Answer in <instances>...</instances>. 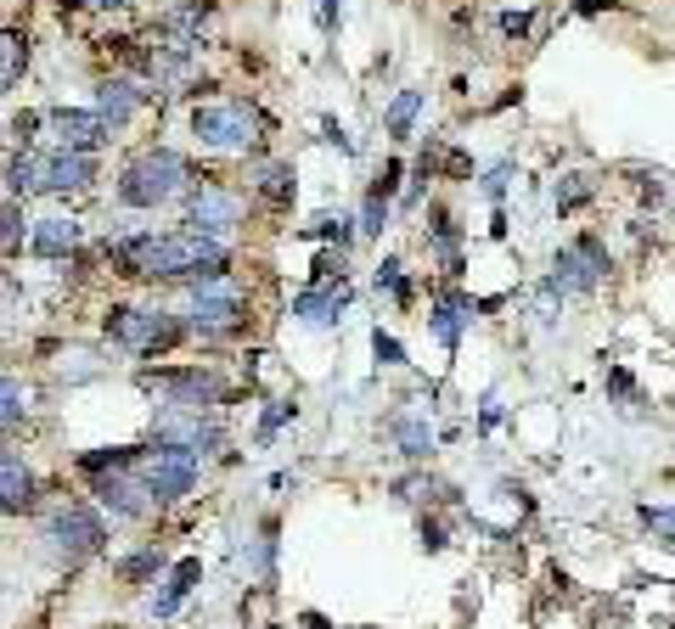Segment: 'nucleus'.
<instances>
[{
  "label": "nucleus",
  "mask_w": 675,
  "mask_h": 629,
  "mask_svg": "<svg viewBox=\"0 0 675 629\" xmlns=\"http://www.w3.org/2000/svg\"><path fill=\"white\" fill-rule=\"evenodd\" d=\"M108 258L119 264V276L135 282H225L231 276V253L220 236L203 231H135L108 242Z\"/></svg>",
  "instance_id": "f257e3e1"
},
{
  "label": "nucleus",
  "mask_w": 675,
  "mask_h": 629,
  "mask_svg": "<svg viewBox=\"0 0 675 629\" xmlns=\"http://www.w3.org/2000/svg\"><path fill=\"white\" fill-rule=\"evenodd\" d=\"M119 203L124 209H163V203H175L192 192V169L175 146H147L135 152L124 169H119Z\"/></svg>",
  "instance_id": "f03ea898"
},
{
  "label": "nucleus",
  "mask_w": 675,
  "mask_h": 629,
  "mask_svg": "<svg viewBox=\"0 0 675 629\" xmlns=\"http://www.w3.org/2000/svg\"><path fill=\"white\" fill-rule=\"evenodd\" d=\"M40 539H46V551L57 562H84V557H102L108 551V517L91 511V506H57L46 523H40Z\"/></svg>",
  "instance_id": "7ed1b4c3"
},
{
  "label": "nucleus",
  "mask_w": 675,
  "mask_h": 629,
  "mask_svg": "<svg viewBox=\"0 0 675 629\" xmlns=\"http://www.w3.org/2000/svg\"><path fill=\"white\" fill-rule=\"evenodd\" d=\"M102 332H108V343H113V348H124V354L147 359V354H158V348H169V343H181V337H187V321H175L169 310L113 304V310H108V321H102Z\"/></svg>",
  "instance_id": "20e7f679"
},
{
  "label": "nucleus",
  "mask_w": 675,
  "mask_h": 629,
  "mask_svg": "<svg viewBox=\"0 0 675 629\" xmlns=\"http://www.w3.org/2000/svg\"><path fill=\"white\" fill-rule=\"evenodd\" d=\"M198 473H203V456H192V449H181V444H152V449H141V478H147L152 506L187 500L198 489Z\"/></svg>",
  "instance_id": "39448f33"
},
{
  "label": "nucleus",
  "mask_w": 675,
  "mask_h": 629,
  "mask_svg": "<svg viewBox=\"0 0 675 629\" xmlns=\"http://www.w3.org/2000/svg\"><path fill=\"white\" fill-rule=\"evenodd\" d=\"M260 130H265V119L248 102H209V108L192 113V135L209 152H248L253 141H260Z\"/></svg>",
  "instance_id": "423d86ee"
},
{
  "label": "nucleus",
  "mask_w": 675,
  "mask_h": 629,
  "mask_svg": "<svg viewBox=\"0 0 675 629\" xmlns=\"http://www.w3.org/2000/svg\"><path fill=\"white\" fill-rule=\"evenodd\" d=\"M147 388L163 399V410H192V416H209L225 405V383L220 372H203V366H175V372H158L147 377Z\"/></svg>",
  "instance_id": "0eeeda50"
},
{
  "label": "nucleus",
  "mask_w": 675,
  "mask_h": 629,
  "mask_svg": "<svg viewBox=\"0 0 675 629\" xmlns=\"http://www.w3.org/2000/svg\"><path fill=\"white\" fill-rule=\"evenodd\" d=\"M603 276H608V253H603L597 236H580V242L557 247V258H552V287L557 293H597Z\"/></svg>",
  "instance_id": "6e6552de"
},
{
  "label": "nucleus",
  "mask_w": 675,
  "mask_h": 629,
  "mask_svg": "<svg viewBox=\"0 0 675 629\" xmlns=\"http://www.w3.org/2000/svg\"><path fill=\"white\" fill-rule=\"evenodd\" d=\"M91 495H97L113 517H124V523H141V517H152V511H158V506H152V495H147L141 461L113 467V473H97V478H91Z\"/></svg>",
  "instance_id": "1a4fd4ad"
},
{
  "label": "nucleus",
  "mask_w": 675,
  "mask_h": 629,
  "mask_svg": "<svg viewBox=\"0 0 675 629\" xmlns=\"http://www.w3.org/2000/svg\"><path fill=\"white\" fill-rule=\"evenodd\" d=\"M242 315H248V304L231 287H198L192 304H187V332H198V337H231L242 326Z\"/></svg>",
  "instance_id": "9d476101"
},
{
  "label": "nucleus",
  "mask_w": 675,
  "mask_h": 629,
  "mask_svg": "<svg viewBox=\"0 0 675 629\" xmlns=\"http://www.w3.org/2000/svg\"><path fill=\"white\" fill-rule=\"evenodd\" d=\"M51 119V130H57V141L68 146V152H102L108 141H113V130H108V119L97 113V108H51L46 113Z\"/></svg>",
  "instance_id": "9b49d317"
},
{
  "label": "nucleus",
  "mask_w": 675,
  "mask_h": 629,
  "mask_svg": "<svg viewBox=\"0 0 675 629\" xmlns=\"http://www.w3.org/2000/svg\"><path fill=\"white\" fill-rule=\"evenodd\" d=\"M187 225L203 231V236H225V231L242 225V197L225 192V186H203V192H192V203H187Z\"/></svg>",
  "instance_id": "f8f14e48"
},
{
  "label": "nucleus",
  "mask_w": 675,
  "mask_h": 629,
  "mask_svg": "<svg viewBox=\"0 0 675 629\" xmlns=\"http://www.w3.org/2000/svg\"><path fill=\"white\" fill-rule=\"evenodd\" d=\"M350 282L338 276V282H315V287H304L299 298H293V321H304V326H332V321H344V310H350Z\"/></svg>",
  "instance_id": "ddd939ff"
},
{
  "label": "nucleus",
  "mask_w": 675,
  "mask_h": 629,
  "mask_svg": "<svg viewBox=\"0 0 675 629\" xmlns=\"http://www.w3.org/2000/svg\"><path fill=\"white\" fill-rule=\"evenodd\" d=\"M97 186V158L91 152H46V192L51 197H68V192H91Z\"/></svg>",
  "instance_id": "4468645a"
},
{
  "label": "nucleus",
  "mask_w": 675,
  "mask_h": 629,
  "mask_svg": "<svg viewBox=\"0 0 675 629\" xmlns=\"http://www.w3.org/2000/svg\"><path fill=\"white\" fill-rule=\"evenodd\" d=\"M141 102H147V90L135 84V79H124V73H113V79H102L97 84V113L108 119V130L119 135L135 113H141Z\"/></svg>",
  "instance_id": "2eb2a0df"
},
{
  "label": "nucleus",
  "mask_w": 675,
  "mask_h": 629,
  "mask_svg": "<svg viewBox=\"0 0 675 629\" xmlns=\"http://www.w3.org/2000/svg\"><path fill=\"white\" fill-rule=\"evenodd\" d=\"M34 467L23 456H12V449H0V511L7 517H23L34 506Z\"/></svg>",
  "instance_id": "dca6fc26"
},
{
  "label": "nucleus",
  "mask_w": 675,
  "mask_h": 629,
  "mask_svg": "<svg viewBox=\"0 0 675 629\" xmlns=\"http://www.w3.org/2000/svg\"><path fill=\"white\" fill-rule=\"evenodd\" d=\"M198 579H203V562H198V557H181L175 568L163 574L158 596H152V618H175V612H181V601L198 590Z\"/></svg>",
  "instance_id": "f3484780"
},
{
  "label": "nucleus",
  "mask_w": 675,
  "mask_h": 629,
  "mask_svg": "<svg viewBox=\"0 0 675 629\" xmlns=\"http://www.w3.org/2000/svg\"><path fill=\"white\" fill-rule=\"evenodd\" d=\"M73 247H79V220L51 214V220H34L29 225V253L34 258H68Z\"/></svg>",
  "instance_id": "a211bd4d"
},
{
  "label": "nucleus",
  "mask_w": 675,
  "mask_h": 629,
  "mask_svg": "<svg viewBox=\"0 0 675 629\" xmlns=\"http://www.w3.org/2000/svg\"><path fill=\"white\" fill-rule=\"evenodd\" d=\"M253 192H260L265 203H276V209H288V203L299 197V174H293V163H288V158L260 163V169H253Z\"/></svg>",
  "instance_id": "6ab92c4d"
},
{
  "label": "nucleus",
  "mask_w": 675,
  "mask_h": 629,
  "mask_svg": "<svg viewBox=\"0 0 675 629\" xmlns=\"http://www.w3.org/2000/svg\"><path fill=\"white\" fill-rule=\"evenodd\" d=\"M467 326H473V298H440L434 315H429V332H434L445 348H456Z\"/></svg>",
  "instance_id": "aec40b11"
},
{
  "label": "nucleus",
  "mask_w": 675,
  "mask_h": 629,
  "mask_svg": "<svg viewBox=\"0 0 675 629\" xmlns=\"http://www.w3.org/2000/svg\"><path fill=\"white\" fill-rule=\"evenodd\" d=\"M29 34L23 29H0V97H7L12 84H23V73H29Z\"/></svg>",
  "instance_id": "412c9836"
},
{
  "label": "nucleus",
  "mask_w": 675,
  "mask_h": 629,
  "mask_svg": "<svg viewBox=\"0 0 675 629\" xmlns=\"http://www.w3.org/2000/svg\"><path fill=\"white\" fill-rule=\"evenodd\" d=\"M7 192L12 197H40L46 192V152H18L12 163H7Z\"/></svg>",
  "instance_id": "4be33fe9"
},
{
  "label": "nucleus",
  "mask_w": 675,
  "mask_h": 629,
  "mask_svg": "<svg viewBox=\"0 0 675 629\" xmlns=\"http://www.w3.org/2000/svg\"><path fill=\"white\" fill-rule=\"evenodd\" d=\"M158 574H163V551H158V546H141V551H130V557H119V562H113V579H119L124 590L158 585Z\"/></svg>",
  "instance_id": "5701e85b"
},
{
  "label": "nucleus",
  "mask_w": 675,
  "mask_h": 629,
  "mask_svg": "<svg viewBox=\"0 0 675 629\" xmlns=\"http://www.w3.org/2000/svg\"><path fill=\"white\" fill-rule=\"evenodd\" d=\"M389 433H394V444H400L405 461H429L434 456V427L422 422V416H394Z\"/></svg>",
  "instance_id": "b1692460"
},
{
  "label": "nucleus",
  "mask_w": 675,
  "mask_h": 629,
  "mask_svg": "<svg viewBox=\"0 0 675 629\" xmlns=\"http://www.w3.org/2000/svg\"><path fill=\"white\" fill-rule=\"evenodd\" d=\"M29 225H34V220H23V203H18V197L0 203V258L29 247Z\"/></svg>",
  "instance_id": "393cba45"
},
{
  "label": "nucleus",
  "mask_w": 675,
  "mask_h": 629,
  "mask_svg": "<svg viewBox=\"0 0 675 629\" xmlns=\"http://www.w3.org/2000/svg\"><path fill=\"white\" fill-rule=\"evenodd\" d=\"M29 422V388L18 377H0V433H12Z\"/></svg>",
  "instance_id": "a878e982"
},
{
  "label": "nucleus",
  "mask_w": 675,
  "mask_h": 629,
  "mask_svg": "<svg viewBox=\"0 0 675 629\" xmlns=\"http://www.w3.org/2000/svg\"><path fill=\"white\" fill-rule=\"evenodd\" d=\"M416 113H422V90H400V97L389 102V113H383L389 135H394V141H405V135L416 130Z\"/></svg>",
  "instance_id": "bb28decb"
},
{
  "label": "nucleus",
  "mask_w": 675,
  "mask_h": 629,
  "mask_svg": "<svg viewBox=\"0 0 675 629\" xmlns=\"http://www.w3.org/2000/svg\"><path fill=\"white\" fill-rule=\"evenodd\" d=\"M389 214H394V209H389V197L366 192V203H361V220H355V231H361V236H383V231H389Z\"/></svg>",
  "instance_id": "cd10ccee"
},
{
  "label": "nucleus",
  "mask_w": 675,
  "mask_h": 629,
  "mask_svg": "<svg viewBox=\"0 0 675 629\" xmlns=\"http://www.w3.org/2000/svg\"><path fill=\"white\" fill-rule=\"evenodd\" d=\"M636 517H642V528H647L653 539H664V546H675V506H642Z\"/></svg>",
  "instance_id": "c85d7f7f"
},
{
  "label": "nucleus",
  "mask_w": 675,
  "mask_h": 629,
  "mask_svg": "<svg viewBox=\"0 0 675 629\" xmlns=\"http://www.w3.org/2000/svg\"><path fill=\"white\" fill-rule=\"evenodd\" d=\"M377 287H383V293H394L400 304L411 298V282H405V264H400V258H383V264H377Z\"/></svg>",
  "instance_id": "c756f323"
},
{
  "label": "nucleus",
  "mask_w": 675,
  "mask_h": 629,
  "mask_svg": "<svg viewBox=\"0 0 675 629\" xmlns=\"http://www.w3.org/2000/svg\"><path fill=\"white\" fill-rule=\"evenodd\" d=\"M293 416H299V405H293V399H271V410H265V422H260V444H271V438H276Z\"/></svg>",
  "instance_id": "7c9ffc66"
},
{
  "label": "nucleus",
  "mask_w": 675,
  "mask_h": 629,
  "mask_svg": "<svg viewBox=\"0 0 675 629\" xmlns=\"http://www.w3.org/2000/svg\"><path fill=\"white\" fill-rule=\"evenodd\" d=\"M372 354H377V366H405V348H400V337H389L383 326L372 332Z\"/></svg>",
  "instance_id": "2f4dec72"
},
{
  "label": "nucleus",
  "mask_w": 675,
  "mask_h": 629,
  "mask_svg": "<svg viewBox=\"0 0 675 629\" xmlns=\"http://www.w3.org/2000/svg\"><path fill=\"white\" fill-rule=\"evenodd\" d=\"M350 225H355L350 214H338V220H321L310 236H326V242H338V247H350V242H355V231H350Z\"/></svg>",
  "instance_id": "473e14b6"
},
{
  "label": "nucleus",
  "mask_w": 675,
  "mask_h": 629,
  "mask_svg": "<svg viewBox=\"0 0 675 629\" xmlns=\"http://www.w3.org/2000/svg\"><path fill=\"white\" fill-rule=\"evenodd\" d=\"M400 180H405V163L389 158V163L377 169V180H372V192H377V197H394V192H400Z\"/></svg>",
  "instance_id": "72a5a7b5"
},
{
  "label": "nucleus",
  "mask_w": 675,
  "mask_h": 629,
  "mask_svg": "<svg viewBox=\"0 0 675 629\" xmlns=\"http://www.w3.org/2000/svg\"><path fill=\"white\" fill-rule=\"evenodd\" d=\"M591 197V186H585V174H568V186H557V209H580Z\"/></svg>",
  "instance_id": "f704fd0d"
},
{
  "label": "nucleus",
  "mask_w": 675,
  "mask_h": 629,
  "mask_svg": "<svg viewBox=\"0 0 675 629\" xmlns=\"http://www.w3.org/2000/svg\"><path fill=\"white\" fill-rule=\"evenodd\" d=\"M338 18H344V0H315V29H321V34H332Z\"/></svg>",
  "instance_id": "c9c22d12"
},
{
  "label": "nucleus",
  "mask_w": 675,
  "mask_h": 629,
  "mask_svg": "<svg viewBox=\"0 0 675 629\" xmlns=\"http://www.w3.org/2000/svg\"><path fill=\"white\" fill-rule=\"evenodd\" d=\"M506 174H513V163H495V169L484 174V197H490V203H495V197L506 192Z\"/></svg>",
  "instance_id": "e433bc0d"
},
{
  "label": "nucleus",
  "mask_w": 675,
  "mask_h": 629,
  "mask_svg": "<svg viewBox=\"0 0 675 629\" xmlns=\"http://www.w3.org/2000/svg\"><path fill=\"white\" fill-rule=\"evenodd\" d=\"M321 130H326V141H332L338 152H355V141H350V130H344V124H338V119H326Z\"/></svg>",
  "instance_id": "4c0bfd02"
},
{
  "label": "nucleus",
  "mask_w": 675,
  "mask_h": 629,
  "mask_svg": "<svg viewBox=\"0 0 675 629\" xmlns=\"http://www.w3.org/2000/svg\"><path fill=\"white\" fill-rule=\"evenodd\" d=\"M501 29L513 34V40H524V34H530V12H506V18H501Z\"/></svg>",
  "instance_id": "58836bf2"
},
{
  "label": "nucleus",
  "mask_w": 675,
  "mask_h": 629,
  "mask_svg": "<svg viewBox=\"0 0 675 629\" xmlns=\"http://www.w3.org/2000/svg\"><path fill=\"white\" fill-rule=\"evenodd\" d=\"M79 7H97V12H119V7H130V0H79Z\"/></svg>",
  "instance_id": "ea45409f"
}]
</instances>
